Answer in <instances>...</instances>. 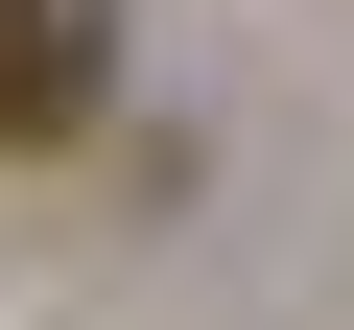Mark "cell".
I'll return each instance as SVG.
<instances>
[{"label": "cell", "instance_id": "obj_1", "mask_svg": "<svg viewBox=\"0 0 354 330\" xmlns=\"http://www.w3.org/2000/svg\"><path fill=\"white\" fill-rule=\"evenodd\" d=\"M118 95V24H95V0H0V142H71Z\"/></svg>", "mask_w": 354, "mask_h": 330}]
</instances>
